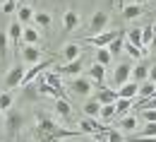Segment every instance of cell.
<instances>
[{
	"label": "cell",
	"mask_w": 156,
	"mask_h": 142,
	"mask_svg": "<svg viewBox=\"0 0 156 142\" xmlns=\"http://www.w3.org/2000/svg\"><path fill=\"white\" fill-rule=\"evenodd\" d=\"M34 137L39 142H60V140H72V137H82L79 130H70V128H62L53 118L39 113L36 116V125H34Z\"/></svg>",
	"instance_id": "cell-1"
},
{
	"label": "cell",
	"mask_w": 156,
	"mask_h": 142,
	"mask_svg": "<svg viewBox=\"0 0 156 142\" xmlns=\"http://www.w3.org/2000/svg\"><path fill=\"white\" fill-rule=\"evenodd\" d=\"M108 20H111V15H108L106 10H96V12L91 15V20H89V36L101 34V31L108 27Z\"/></svg>",
	"instance_id": "cell-2"
},
{
	"label": "cell",
	"mask_w": 156,
	"mask_h": 142,
	"mask_svg": "<svg viewBox=\"0 0 156 142\" xmlns=\"http://www.w3.org/2000/svg\"><path fill=\"white\" fill-rule=\"evenodd\" d=\"M53 65V58H46V60H39L36 65H29L27 67V72H24V80H22V84H29L31 80H36L41 72L46 70V67H51Z\"/></svg>",
	"instance_id": "cell-3"
},
{
	"label": "cell",
	"mask_w": 156,
	"mask_h": 142,
	"mask_svg": "<svg viewBox=\"0 0 156 142\" xmlns=\"http://www.w3.org/2000/svg\"><path fill=\"white\" fill-rule=\"evenodd\" d=\"M118 36V31H101L96 36H87L84 43H89V46H96V48H108V43Z\"/></svg>",
	"instance_id": "cell-4"
},
{
	"label": "cell",
	"mask_w": 156,
	"mask_h": 142,
	"mask_svg": "<svg viewBox=\"0 0 156 142\" xmlns=\"http://www.w3.org/2000/svg\"><path fill=\"white\" fill-rule=\"evenodd\" d=\"M22 31H24V27H22L17 20L7 27V39L12 41V48H15V53H17V56H20V51H22V48H20V46H22Z\"/></svg>",
	"instance_id": "cell-5"
},
{
	"label": "cell",
	"mask_w": 156,
	"mask_h": 142,
	"mask_svg": "<svg viewBox=\"0 0 156 142\" xmlns=\"http://www.w3.org/2000/svg\"><path fill=\"white\" fill-rule=\"evenodd\" d=\"M24 72H27V67H22V65H15V67L7 72V77H5V87H7V92L15 89V87H22Z\"/></svg>",
	"instance_id": "cell-6"
},
{
	"label": "cell",
	"mask_w": 156,
	"mask_h": 142,
	"mask_svg": "<svg viewBox=\"0 0 156 142\" xmlns=\"http://www.w3.org/2000/svg\"><path fill=\"white\" fill-rule=\"evenodd\" d=\"M70 89L77 96H89L91 94V80L89 77H75V80L70 82Z\"/></svg>",
	"instance_id": "cell-7"
},
{
	"label": "cell",
	"mask_w": 156,
	"mask_h": 142,
	"mask_svg": "<svg viewBox=\"0 0 156 142\" xmlns=\"http://www.w3.org/2000/svg\"><path fill=\"white\" fill-rule=\"evenodd\" d=\"M130 77H132V65L122 63V65H118L115 72H113V84H115V87H122L125 82H130Z\"/></svg>",
	"instance_id": "cell-8"
},
{
	"label": "cell",
	"mask_w": 156,
	"mask_h": 142,
	"mask_svg": "<svg viewBox=\"0 0 156 142\" xmlns=\"http://www.w3.org/2000/svg\"><path fill=\"white\" fill-rule=\"evenodd\" d=\"M22 123H24V118H22V113H20V111H7L5 125H7V133H10V135H17V133H20Z\"/></svg>",
	"instance_id": "cell-9"
},
{
	"label": "cell",
	"mask_w": 156,
	"mask_h": 142,
	"mask_svg": "<svg viewBox=\"0 0 156 142\" xmlns=\"http://www.w3.org/2000/svg\"><path fill=\"white\" fill-rule=\"evenodd\" d=\"M20 56H22V60L27 63V65H36V63L41 60V48L39 46H24L20 51Z\"/></svg>",
	"instance_id": "cell-10"
},
{
	"label": "cell",
	"mask_w": 156,
	"mask_h": 142,
	"mask_svg": "<svg viewBox=\"0 0 156 142\" xmlns=\"http://www.w3.org/2000/svg\"><path fill=\"white\" fill-rule=\"evenodd\" d=\"M79 70H82V58H77V60H70L65 63L62 67H55V75H72V77H79Z\"/></svg>",
	"instance_id": "cell-11"
},
{
	"label": "cell",
	"mask_w": 156,
	"mask_h": 142,
	"mask_svg": "<svg viewBox=\"0 0 156 142\" xmlns=\"http://www.w3.org/2000/svg\"><path fill=\"white\" fill-rule=\"evenodd\" d=\"M137 92H139V84L130 80V82H125L122 87H118V99H130L132 101L137 96Z\"/></svg>",
	"instance_id": "cell-12"
},
{
	"label": "cell",
	"mask_w": 156,
	"mask_h": 142,
	"mask_svg": "<svg viewBox=\"0 0 156 142\" xmlns=\"http://www.w3.org/2000/svg\"><path fill=\"white\" fill-rule=\"evenodd\" d=\"M101 106H106V104H115L118 101V92L115 89H106V87H98L96 96H94Z\"/></svg>",
	"instance_id": "cell-13"
},
{
	"label": "cell",
	"mask_w": 156,
	"mask_h": 142,
	"mask_svg": "<svg viewBox=\"0 0 156 142\" xmlns=\"http://www.w3.org/2000/svg\"><path fill=\"white\" fill-rule=\"evenodd\" d=\"M79 133H89V135H96V133H101L103 130V125H98V121H94V118H82V121L77 123Z\"/></svg>",
	"instance_id": "cell-14"
},
{
	"label": "cell",
	"mask_w": 156,
	"mask_h": 142,
	"mask_svg": "<svg viewBox=\"0 0 156 142\" xmlns=\"http://www.w3.org/2000/svg\"><path fill=\"white\" fill-rule=\"evenodd\" d=\"M89 80L96 82L98 87H103V80H106V67H103V65H98V63H94V65L89 67Z\"/></svg>",
	"instance_id": "cell-15"
},
{
	"label": "cell",
	"mask_w": 156,
	"mask_h": 142,
	"mask_svg": "<svg viewBox=\"0 0 156 142\" xmlns=\"http://www.w3.org/2000/svg\"><path fill=\"white\" fill-rule=\"evenodd\" d=\"M118 130L120 133H135L137 130V116H122V118H118Z\"/></svg>",
	"instance_id": "cell-16"
},
{
	"label": "cell",
	"mask_w": 156,
	"mask_h": 142,
	"mask_svg": "<svg viewBox=\"0 0 156 142\" xmlns=\"http://www.w3.org/2000/svg\"><path fill=\"white\" fill-rule=\"evenodd\" d=\"M43 80L48 82V84H51V87H53V89L58 92L60 96L65 99V87H62V80H60V75H55V72H48V75H46Z\"/></svg>",
	"instance_id": "cell-17"
},
{
	"label": "cell",
	"mask_w": 156,
	"mask_h": 142,
	"mask_svg": "<svg viewBox=\"0 0 156 142\" xmlns=\"http://www.w3.org/2000/svg\"><path fill=\"white\" fill-rule=\"evenodd\" d=\"M132 82H137V84H142V82L149 80V67L147 65H137V67H132V77H130Z\"/></svg>",
	"instance_id": "cell-18"
},
{
	"label": "cell",
	"mask_w": 156,
	"mask_h": 142,
	"mask_svg": "<svg viewBox=\"0 0 156 142\" xmlns=\"http://www.w3.org/2000/svg\"><path fill=\"white\" fill-rule=\"evenodd\" d=\"M156 94V84L154 82H142V84H139V92H137V96H139V99H151V96H154Z\"/></svg>",
	"instance_id": "cell-19"
},
{
	"label": "cell",
	"mask_w": 156,
	"mask_h": 142,
	"mask_svg": "<svg viewBox=\"0 0 156 142\" xmlns=\"http://www.w3.org/2000/svg\"><path fill=\"white\" fill-rule=\"evenodd\" d=\"M62 24H65V29H67V31H75V29H77V24H79V15L75 12V10H67Z\"/></svg>",
	"instance_id": "cell-20"
},
{
	"label": "cell",
	"mask_w": 156,
	"mask_h": 142,
	"mask_svg": "<svg viewBox=\"0 0 156 142\" xmlns=\"http://www.w3.org/2000/svg\"><path fill=\"white\" fill-rule=\"evenodd\" d=\"M55 113H58L60 118H65V121H67V118L72 116V106L65 101V99H55Z\"/></svg>",
	"instance_id": "cell-21"
},
{
	"label": "cell",
	"mask_w": 156,
	"mask_h": 142,
	"mask_svg": "<svg viewBox=\"0 0 156 142\" xmlns=\"http://www.w3.org/2000/svg\"><path fill=\"white\" fill-rule=\"evenodd\" d=\"M151 41H154V27L149 24V27H142V48H144V53L151 48Z\"/></svg>",
	"instance_id": "cell-22"
},
{
	"label": "cell",
	"mask_w": 156,
	"mask_h": 142,
	"mask_svg": "<svg viewBox=\"0 0 156 142\" xmlns=\"http://www.w3.org/2000/svg\"><path fill=\"white\" fill-rule=\"evenodd\" d=\"M31 20H34V12H31V7H27V5H20V7H17V22H20L22 27H24V24H29Z\"/></svg>",
	"instance_id": "cell-23"
},
{
	"label": "cell",
	"mask_w": 156,
	"mask_h": 142,
	"mask_svg": "<svg viewBox=\"0 0 156 142\" xmlns=\"http://www.w3.org/2000/svg\"><path fill=\"white\" fill-rule=\"evenodd\" d=\"M142 12H144V10H142V5H135V2H130V5H125V7H122V17H125V20H137Z\"/></svg>",
	"instance_id": "cell-24"
},
{
	"label": "cell",
	"mask_w": 156,
	"mask_h": 142,
	"mask_svg": "<svg viewBox=\"0 0 156 142\" xmlns=\"http://www.w3.org/2000/svg\"><path fill=\"white\" fill-rule=\"evenodd\" d=\"M62 56H65V60H77V58H82L79 56V43H65V48H62Z\"/></svg>",
	"instance_id": "cell-25"
},
{
	"label": "cell",
	"mask_w": 156,
	"mask_h": 142,
	"mask_svg": "<svg viewBox=\"0 0 156 142\" xmlns=\"http://www.w3.org/2000/svg\"><path fill=\"white\" fill-rule=\"evenodd\" d=\"M127 41L137 46V48H142V27H132V29H127ZM144 51V48H142Z\"/></svg>",
	"instance_id": "cell-26"
},
{
	"label": "cell",
	"mask_w": 156,
	"mask_h": 142,
	"mask_svg": "<svg viewBox=\"0 0 156 142\" xmlns=\"http://www.w3.org/2000/svg\"><path fill=\"white\" fill-rule=\"evenodd\" d=\"M22 39H24L27 46H36V43H39V31H36V29H31V27H24Z\"/></svg>",
	"instance_id": "cell-27"
},
{
	"label": "cell",
	"mask_w": 156,
	"mask_h": 142,
	"mask_svg": "<svg viewBox=\"0 0 156 142\" xmlns=\"http://www.w3.org/2000/svg\"><path fill=\"white\" fill-rule=\"evenodd\" d=\"M84 113H87V118H96L98 113H101V104L96 99H89V101L84 104Z\"/></svg>",
	"instance_id": "cell-28"
},
{
	"label": "cell",
	"mask_w": 156,
	"mask_h": 142,
	"mask_svg": "<svg viewBox=\"0 0 156 142\" xmlns=\"http://www.w3.org/2000/svg\"><path fill=\"white\" fill-rule=\"evenodd\" d=\"M122 51H125V53H127V56H130L132 60H142V56H144V51H142V48H137V46H132L130 41H127V43L122 46Z\"/></svg>",
	"instance_id": "cell-29"
},
{
	"label": "cell",
	"mask_w": 156,
	"mask_h": 142,
	"mask_svg": "<svg viewBox=\"0 0 156 142\" xmlns=\"http://www.w3.org/2000/svg\"><path fill=\"white\" fill-rule=\"evenodd\" d=\"M122 46H125V41H122V34H118L115 39L108 43V53H111V56H118V53L122 51Z\"/></svg>",
	"instance_id": "cell-30"
},
{
	"label": "cell",
	"mask_w": 156,
	"mask_h": 142,
	"mask_svg": "<svg viewBox=\"0 0 156 142\" xmlns=\"http://www.w3.org/2000/svg\"><path fill=\"white\" fill-rule=\"evenodd\" d=\"M34 22H36L39 27H43V29H48V27H51V15L43 12V10H39V12H34Z\"/></svg>",
	"instance_id": "cell-31"
},
{
	"label": "cell",
	"mask_w": 156,
	"mask_h": 142,
	"mask_svg": "<svg viewBox=\"0 0 156 142\" xmlns=\"http://www.w3.org/2000/svg\"><path fill=\"white\" fill-rule=\"evenodd\" d=\"M130 106H132L130 99H118V101H115V118H122V116H125V111H127Z\"/></svg>",
	"instance_id": "cell-32"
},
{
	"label": "cell",
	"mask_w": 156,
	"mask_h": 142,
	"mask_svg": "<svg viewBox=\"0 0 156 142\" xmlns=\"http://www.w3.org/2000/svg\"><path fill=\"white\" fill-rule=\"evenodd\" d=\"M103 121H108V118H115V104H106V106H101V113H98Z\"/></svg>",
	"instance_id": "cell-33"
},
{
	"label": "cell",
	"mask_w": 156,
	"mask_h": 142,
	"mask_svg": "<svg viewBox=\"0 0 156 142\" xmlns=\"http://www.w3.org/2000/svg\"><path fill=\"white\" fill-rule=\"evenodd\" d=\"M111 58H113V56L108 53V48H98V53H96V63H98V65L106 67V65L111 63Z\"/></svg>",
	"instance_id": "cell-34"
},
{
	"label": "cell",
	"mask_w": 156,
	"mask_h": 142,
	"mask_svg": "<svg viewBox=\"0 0 156 142\" xmlns=\"http://www.w3.org/2000/svg\"><path fill=\"white\" fill-rule=\"evenodd\" d=\"M137 137H156V123H144V128Z\"/></svg>",
	"instance_id": "cell-35"
},
{
	"label": "cell",
	"mask_w": 156,
	"mask_h": 142,
	"mask_svg": "<svg viewBox=\"0 0 156 142\" xmlns=\"http://www.w3.org/2000/svg\"><path fill=\"white\" fill-rule=\"evenodd\" d=\"M10 106H12V94L10 92H2L0 94V111H10Z\"/></svg>",
	"instance_id": "cell-36"
},
{
	"label": "cell",
	"mask_w": 156,
	"mask_h": 142,
	"mask_svg": "<svg viewBox=\"0 0 156 142\" xmlns=\"http://www.w3.org/2000/svg\"><path fill=\"white\" fill-rule=\"evenodd\" d=\"M20 5H17V0H2V5H0V10L5 12V15H10V12H15Z\"/></svg>",
	"instance_id": "cell-37"
},
{
	"label": "cell",
	"mask_w": 156,
	"mask_h": 142,
	"mask_svg": "<svg viewBox=\"0 0 156 142\" xmlns=\"http://www.w3.org/2000/svg\"><path fill=\"white\" fill-rule=\"evenodd\" d=\"M139 113H142V121L144 123H156V108H144Z\"/></svg>",
	"instance_id": "cell-38"
},
{
	"label": "cell",
	"mask_w": 156,
	"mask_h": 142,
	"mask_svg": "<svg viewBox=\"0 0 156 142\" xmlns=\"http://www.w3.org/2000/svg\"><path fill=\"white\" fill-rule=\"evenodd\" d=\"M106 142H125V137H122L120 130H108V140Z\"/></svg>",
	"instance_id": "cell-39"
},
{
	"label": "cell",
	"mask_w": 156,
	"mask_h": 142,
	"mask_svg": "<svg viewBox=\"0 0 156 142\" xmlns=\"http://www.w3.org/2000/svg\"><path fill=\"white\" fill-rule=\"evenodd\" d=\"M5 53H7V34L0 31V56H5Z\"/></svg>",
	"instance_id": "cell-40"
},
{
	"label": "cell",
	"mask_w": 156,
	"mask_h": 142,
	"mask_svg": "<svg viewBox=\"0 0 156 142\" xmlns=\"http://www.w3.org/2000/svg\"><path fill=\"white\" fill-rule=\"evenodd\" d=\"M149 82L156 84V65H149Z\"/></svg>",
	"instance_id": "cell-41"
},
{
	"label": "cell",
	"mask_w": 156,
	"mask_h": 142,
	"mask_svg": "<svg viewBox=\"0 0 156 142\" xmlns=\"http://www.w3.org/2000/svg\"><path fill=\"white\" fill-rule=\"evenodd\" d=\"M130 142H156V137H132Z\"/></svg>",
	"instance_id": "cell-42"
},
{
	"label": "cell",
	"mask_w": 156,
	"mask_h": 142,
	"mask_svg": "<svg viewBox=\"0 0 156 142\" xmlns=\"http://www.w3.org/2000/svg\"><path fill=\"white\" fill-rule=\"evenodd\" d=\"M151 48H156V27H154V41H151Z\"/></svg>",
	"instance_id": "cell-43"
},
{
	"label": "cell",
	"mask_w": 156,
	"mask_h": 142,
	"mask_svg": "<svg viewBox=\"0 0 156 142\" xmlns=\"http://www.w3.org/2000/svg\"><path fill=\"white\" fill-rule=\"evenodd\" d=\"M65 142H84L82 137H72V140H65Z\"/></svg>",
	"instance_id": "cell-44"
},
{
	"label": "cell",
	"mask_w": 156,
	"mask_h": 142,
	"mask_svg": "<svg viewBox=\"0 0 156 142\" xmlns=\"http://www.w3.org/2000/svg\"><path fill=\"white\" fill-rule=\"evenodd\" d=\"M135 5H144V2H149V0H132Z\"/></svg>",
	"instance_id": "cell-45"
},
{
	"label": "cell",
	"mask_w": 156,
	"mask_h": 142,
	"mask_svg": "<svg viewBox=\"0 0 156 142\" xmlns=\"http://www.w3.org/2000/svg\"><path fill=\"white\" fill-rule=\"evenodd\" d=\"M118 5H120V10H122V7H125V0H118Z\"/></svg>",
	"instance_id": "cell-46"
},
{
	"label": "cell",
	"mask_w": 156,
	"mask_h": 142,
	"mask_svg": "<svg viewBox=\"0 0 156 142\" xmlns=\"http://www.w3.org/2000/svg\"><path fill=\"white\" fill-rule=\"evenodd\" d=\"M24 2H27V0H17V5H24Z\"/></svg>",
	"instance_id": "cell-47"
},
{
	"label": "cell",
	"mask_w": 156,
	"mask_h": 142,
	"mask_svg": "<svg viewBox=\"0 0 156 142\" xmlns=\"http://www.w3.org/2000/svg\"><path fill=\"white\" fill-rule=\"evenodd\" d=\"M0 113H2V111H0Z\"/></svg>",
	"instance_id": "cell-48"
},
{
	"label": "cell",
	"mask_w": 156,
	"mask_h": 142,
	"mask_svg": "<svg viewBox=\"0 0 156 142\" xmlns=\"http://www.w3.org/2000/svg\"><path fill=\"white\" fill-rule=\"evenodd\" d=\"M154 96H156V94H154Z\"/></svg>",
	"instance_id": "cell-49"
}]
</instances>
